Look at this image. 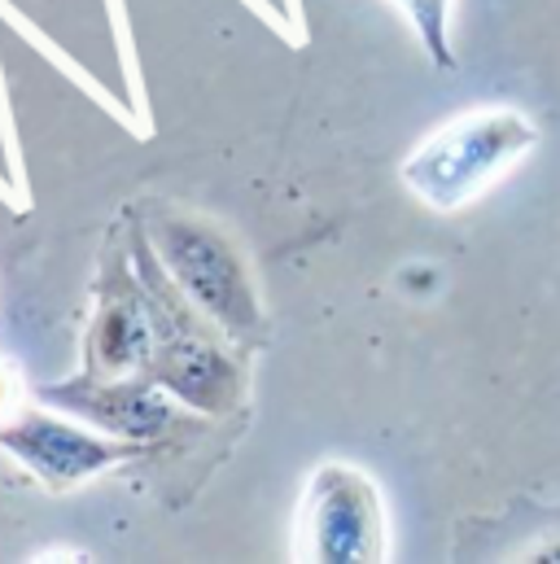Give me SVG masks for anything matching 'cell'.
<instances>
[{
  "instance_id": "4",
  "label": "cell",
  "mask_w": 560,
  "mask_h": 564,
  "mask_svg": "<svg viewBox=\"0 0 560 564\" xmlns=\"http://www.w3.org/2000/svg\"><path fill=\"white\" fill-rule=\"evenodd\" d=\"M535 144V128L508 110H482L446 123L403 162V184L438 210L464 206L491 175Z\"/></svg>"
},
{
  "instance_id": "7",
  "label": "cell",
  "mask_w": 560,
  "mask_h": 564,
  "mask_svg": "<svg viewBox=\"0 0 560 564\" xmlns=\"http://www.w3.org/2000/svg\"><path fill=\"white\" fill-rule=\"evenodd\" d=\"M35 399L44 408H57V412H66L75 421L101 429V433L144 442V446H162V442L180 437L193 421H206V416L189 412L166 386H158L144 372H132V377L75 372L66 381H40Z\"/></svg>"
},
{
  "instance_id": "8",
  "label": "cell",
  "mask_w": 560,
  "mask_h": 564,
  "mask_svg": "<svg viewBox=\"0 0 560 564\" xmlns=\"http://www.w3.org/2000/svg\"><path fill=\"white\" fill-rule=\"evenodd\" d=\"M408 4V13L417 18L420 35H424V44H429V53L442 62V66H451L446 62V44H442V26H446V0H403Z\"/></svg>"
},
{
  "instance_id": "3",
  "label": "cell",
  "mask_w": 560,
  "mask_h": 564,
  "mask_svg": "<svg viewBox=\"0 0 560 564\" xmlns=\"http://www.w3.org/2000/svg\"><path fill=\"white\" fill-rule=\"evenodd\" d=\"M289 556L302 564L386 561V512L373 477L351 464H320L306 477Z\"/></svg>"
},
{
  "instance_id": "5",
  "label": "cell",
  "mask_w": 560,
  "mask_h": 564,
  "mask_svg": "<svg viewBox=\"0 0 560 564\" xmlns=\"http://www.w3.org/2000/svg\"><path fill=\"white\" fill-rule=\"evenodd\" d=\"M0 451L13 464H22L40 490L66 495V490H79L110 468H123L140 455H149L153 446L101 433V429L75 421V416H57V408L44 412V403L31 399L22 412L0 421Z\"/></svg>"
},
{
  "instance_id": "1",
  "label": "cell",
  "mask_w": 560,
  "mask_h": 564,
  "mask_svg": "<svg viewBox=\"0 0 560 564\" xmlns=\"http://www.w3.org/2000/svg\"><path fill=\"white\" fill-rule=\"evenodd\" d=\"M123 228L132 246L144 302H149V324H153V350L144 364V377L166 386L189 412L206 421L237 416L250 399V350L233 346L211 315L197 311V302L171 281L162 259L153 254L144 224H140L137 202L123 206Z\"/></svg>"
},
{
  "instance_id": "6",
  "label": "cell",
  "mask_w": 560,
  "mask_h": 564,
  "mask_svg": "<svg viewBox=\"0 0 560 564\" xmlns=\"http://www.w3.org/2000/svg\"><path fill=\"white\" fill-rule=\"evenodd\" d=\"M149 350H153V324H149L144 281L132 263L128 228L119 215L97 254L93 311H88V328H84V346H79V372L132 377V372H144Z\"/></svg>"
},
{
  "instance_id": "2",
  "label": "cell",
  "mask_w": 560,
  "mask_h": 564,
  "mask_svg": "<svg viewBox=\"0 0 560 564\" xmlns=\"http://www.w3.org/2000/svg\"><path fill=\"white\" fill-rule=\"evenodd\" d=\"M144 237L171 281L180 284L202 315L219 324V333L241 350L268 346V311L237 237L202 210L175 202H137Z\"/></svg>"
}]
</instances>
